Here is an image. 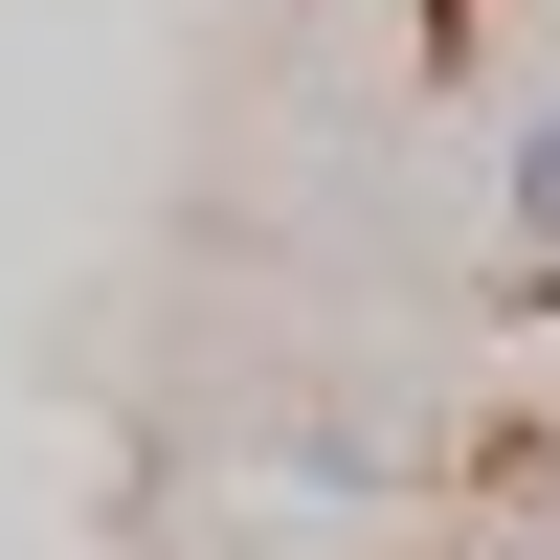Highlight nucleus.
Wrapping results in <instances>:
<instances>
[{"instance_id": "nucleus-1", "label": "nucleus", "mask_w": 560, "mask_h": 560, "mask_svg": "<svg viewBox=\"0 0 560 560\" xmlns=\"http://www.w3.org/2000/svg\"><path fill=\"white\" fill-rule=\"evenodd\" d=\"M516 269H538V292H560V113L516 135Z\"/></svg>"}, {"instance_id": "nucleus-2", "label": "nucleus", "mask_w": 560, "mask_h": 560, "mask_svg": "<svg viewBox=\"0 0 560 560\" xmlns=\"http://www.w3.org/2000/svg\"><path fill=\"white\" fill-rule=\"evenodd\" d=\"M538 560H560V538H538Z\"/></svg>"}]
</instances>
